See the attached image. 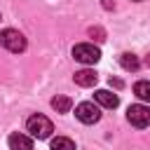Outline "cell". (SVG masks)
Instances as JSON below:
<instances>
[{
	"label": "cell",
	"instance_id": "cell-1",
	"mask_svg": "<svg viewBox=\"0 0 150 150\" xmlns=\"http://www.w3.org/2000/svg\"><path fill=\"white\" fill-rule=\"evenodd\" d=\"M26 129L30 131L33 138H49L52 131H54V124H52V120L45 117V115H33V117H28Z\"/></svg>",
	"mask_w": 150,
	"mask_h": 150
},
{
	"label": "cell",
	"instance_id": "cell-2",
	"mask_svg": "<svg viewBox=\"0 0 150 150\" xmlns=\"http://www.w3.org/2000/svg\"><path fill=\"white\" fill-rule=\"evenodd\" d=\"M0 45H2L5 49H9V52L19 54V52L26 49V38H23L19 30H14V28H5V30L0 33Z\"/></svg>",
	"mask_w": 150,
	"mask_h": 150
},
{
	"label": "cell",
	"instance_id": "cell-3",
	"mask_svg": "<svg viewBox=\"0 0 150 150\" xmlns=\"http://www.w3.org/2000/svg\"><path fill=\"white\" fill-rule=\"evenodd\" d=\"M127 120H129L134 127L143 129V127H148V124H150V108H148V105H143V103L129 105V110H127Z\"/></svg>",
	"mask_w": 150,
	"mask_h": 150
},
{
	"label": "cell",
	"instance_id": "cell-4",
	"mask_svg": "<svg viewBox=\"0 0 150 150\" xmlns=\"http://www.w3.org/2000/svg\"><path fill=\"white\" fill-rule=\"evenodd\" d=\"M73 56H75L80 63L91 66V63H96V61L101 59V52H98V47L84 42V45H75V47H73Z\"/></svg>",
	"mask_w": 150,
	"mask_h": 150
},
{
	"label": "cell",
	"instance_id": "cell-5",
	"mask_svg": "<svg viewBox=\"0 0 150 150\" xmlns=\"http://www.w3.org/2000/svg\"><path fill=\"white\" fill-rule=\"evenodd\" d=\"M75 115H77V120L84 122V124H94V122H98V117H101L98 108H96L94 103H89V101L80 103V105L75 108Z\"/></svg>",
	"mask_w": 150,
	"mask_h": 150
},
{
	"label": "cell",
	"instance_id": "cell-6",
	"mask_svg": "<svg viewBox=\"0 0 150 150\" xmlns=\"http://www.w3.org/2000/svg\"><path fill=\"white\" fill-rule=\"evenodd\" d=\"M73 80H75V84H80V87H94L96 80H98V75H96L91 68H82V70H77V73L73 75Z\"/></svg>",
	"mask_w": 150,
	"mask_h": 150
},
{
	"label": "cell",
	"instance_id": "cell-7",
	"mask_svg": "<svg viewBox=\"0 0 150 150\" xmlns=\"http://www.w3.org/2000/svg\"><path fill=\"white\" fill-rule=\"evenodd\" d=\"M94 98H96V103L103 105V108H117V105H120L117 94H112V91H108V89H98V91L94 94Z\"/></svg>",
	"mask_w": 150,
	"mask_h": 150
},
{
	"label": "cell",
	"instance_id": "cell-8",
	"mask_svg": "<svg viewBox=\"0 0 150 150\" xmlns=\"http://www.w3.org/2000/svg\"><path fill=\"white\" fill-rule=\"evenodd\" d=\"M7 143L12 150H33V138L26 134H12L7 138Z\"/></svg>",
	"mask_w": 150,
	"mask_h": 150
},
{
	"label": "cell",
	"instance_id": "cell-9",
	"mask_svg": "<svg viewBox=\"0 0 150 150\" xmlns=\"http://www.w3.org/2000/svg\"><path fill=\"white\" fill-rule=\"evenodd\" d=\"M120 63H122V68H124V70H138V68H141L138 56H136V54H131V52H124V54L120 56Z\"/></svg>",
	"mask_w": 150,
	"mask_h": 150
},
{
	"label": "cell",
	"instance_id": "cell-10",
	"mask_svg": "<svg viewBox=\"0 0 150 150\" xmlns=\"http://www.w3.org/2000/svg\"><path fill=\"white\" fill-rule=\"evenodd\" d=\"M70 105H73V101H70L68 96H54V98H52V108H54L56 112H68Z\"/></svg>",
	"mask_w": 150,
	"mask_h": 150
},
{
	"label": "cell",
	"instance_id": "cell-11",
	"mask_svg": "<svg viewBox=\"0 0 150 150\" xmlns=\"http://www.w3.org/2000/svg\"><path fill=\"white\" fill-rule=\"evenodd\" d=\"M134 94L141 98V101H150V82L148 80H141L134 84Z\"/></svg>",
	"mask_w": 150,
	"mask_h": 150
},
{
	"label": "cell",
	"instance_id": "cell-12",
	"mask_svg": "<svg viewBox=\"0 0 150 150\" xmlns=\"http://www.w3.org/2000/svg\"><path fill=\"white\" fill-rule=\"evenodd\" d=\"M52 150H75V143L66 136H56L52 138Z\"/></svg>",
	"mask_w": 150,
	"mask_h": 150
},
{
	"label": "cell",
	"instance_id": "cell-13",
	"mask_svg": "<svg viewBox=\"0 0 150 150\" xmlns=\"http://www.w3.org/2000/svg\"><path fill=\"white\" fill-rule=\"evenodd\" d=\"M89 35H91L96 42H103V40H105V30H103L101 26H91V28H89Z\"/></svg>",
	"mask_w": 150,
	"mask_h": 150
},
{
	"label": "cell",
	"instance_id": "cell-14",
	"mask_svg": "<svg viewBox=\"0 0 150 150\" xmlns=\"http://www.w3.org/2000/svg\"><path fill=\"white\" fill-rule=\"evenodd\" d=\"M110 84H115V87L120 89V87H122V80H112V77H110Z\"/></svg>",
	"mask_w": 150,
	"mask_h": 150
},
{
	"label": "cell",
	"instance_id": "cell-15",
	"mask_svg": "<svg viewBox=\"0 0 150 150\" xmlns=\"http://www.w3.org/2000/svg\"><path fill=\"white\" fill-rule=\"evenodd\" d=\"M136 2H138V0H136Z\"/></svg>",
	"mask_w": 150,
	"mask_h": 150
}]
</instances>
